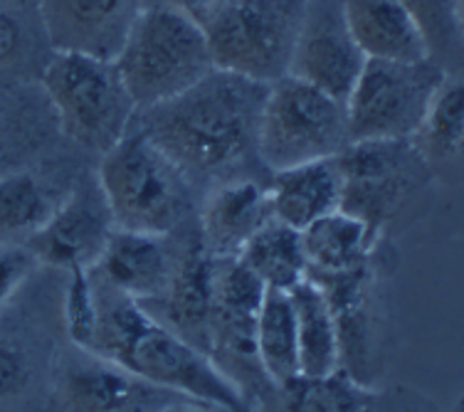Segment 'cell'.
Returning a JSON list of instances; mask_svg holds the SVG:
<instances>
[{"label":"cell","mask_w":464,"mask_h":412,"mask_svg":"<svg viewBox=\"0 0 464 412\" xmlns=\"http://www.w3.org/2000/svg\"><path fill=\"white\" fill-rule=\"evenodd\" d=\"M269 84L213 67L193 87L141 109L143 134L190 178H223L257 153V126Z\"/></svg>","instance_id":"obj_1"},{"label":"cell","mask_w":464,"mask_h":412,"mask_svg":"<svg viewBox=\"0 0 464 412\" xmlns=\"http://www.w3.org/2000/svg\"><path fill=\"white\" fill-rule=\"evenodd\" d=\"M94 289L99 316L90 353L203 407L247 410L240 386L218 368L210 353L153 319L141 302L116 292L107 282H94Z\"/></svg>","instance_id":"obj_2"},{"label":"cell","mask_w":464,"mask_h":412,"mask_svg":"<svg viewBox=\"0 0 464 412\" xmlns=\"http://www.w3.org/2000/svg\"><path fill=\"white\" fill-rule=\"evenodd\" d=\"M114 64L136 111L179 97L215 67L203 27L173 3L141 10Z\"/></svg>","instance_id":"obj_3"},{"label":"cell","mask_w":464,"mask_h":412,"mask_svg":"<svg viewBox=\"0 0 464 412\" xmlns=\"http://www.w3.org/2000/svg\"><path fill=\"white\" fill-rule=\"evenodd\" d=\"M99 188L111 223L121 230L169 235L186 216V176L139 126L104 153Z\"/></svg>","instance_id":"obj_4"},{"label":"cell","mask_w":464,"mask_h":412,"mask_svg":"<svg viewBox=\"0 0 464 412\" xmlns=\"http://www.w3.org/2000/svg\"><path fill=\"white\" fill-rule=\"evenodd\" d=\"M348 144L346 104L292 74L272 81L257 126V156L272 173L334 158Z\"/></svg>","instance_id":"obj_5"},{"label":"cell","mask_w":464,"mask_h":412,"mask_svg":"<svg viewBox=\"0 0 464 412\" xmlns=\"http://www.w3.org/2000/svg\"><path fill=\"white\" fill-rule=\"evenodd\" d=\"M43 84L64 136L84 149L107 153L134 124V101L111 60L54 53Z\"/></svg>","instance_id":"obj_6"},{"label":"cell","mask_w":464,"mask_h":412,"mask_svg":"<svg viewBox=\"0 0 464 412\" xmlns=\"http://www.w3.org/2000/svg\"><path fill=\"white\" fill-rule=\"evenodd\" d=\"M438 60H366L346 97L348 141L415 139L430 101L445 81Z\"/></svg>","instance_id":"obj_7"},{"label":"cell","mask_w":464,"mask_h":412,"mask_svg":"<svg viewBox=\"0 0 464 412\" xmlns=\"http://www.w3.org/2000/svg\"><path fill=\"white\" fill-rule=\"evenodd\" d=\"M306 0H227L203 33L220 70L272 84L285 77Z\"/></svg>","instance_id":"obj_8"},{"label":"cell","mask_w":464,"mask_h":412,"mask_svg":"<svg viewBox=\"0 0 464 412\" xmlns=\"http://www.w3.org/2000/svg\"><path fill=\"white\" fill-rule=\"evenodd\" d=\"M341 176L339 210L358 217L378 237L428 168L412 139L348 141L336 156Z\"/></svg>","instance_id":"obj_9"},{"label":"cell","mask_w":464,"mask_h":412,"mask_svg":"<svg viewBox=\"0 0 464 412\" xmlns=\"http://www.w3.org/2000/svg\"><path fill=\"white\" fill-rule=\"evenodd\" d=\"M363 64L366 54L348 27L346 0H306L286 74L346 104Z\"/></svg>","instance_id":"obj_10"},{"label":"cell","mask_w":464,"mask_h":412,"mask_svg":"<svg viewBox=\"0 0 464 412\" xmlns=\"http://www.w3.org/2000/svg\"><path fill=\"white\" fill-rule=\"evenodd\" d=\"M143 8L146 0H40V18L54 53L114 62Z\"/></svg>","instance_id":"obj_11"},{"label":"cell","mask_w":464,"mask_h":412,"mask_svg":"<svg viewBox=\"0 0 464 412\" xmlns=\"http://www.w3.org/2000/svg\"><path fill=\"white\" fill-rule=\"evenodd\" d=\"M111 230L114 223L102 188H80L63 206L54 207L53 216L37 230H33L30 252L35 254V260L54 267H94Z\"/></svg>","instance_id":"obj_12"},{"label":"cell","mask_w":464,"mask_h":412,"mask_svg":"<svg viewBox=\"0 0 464 412\" xmlns=\"http://www.w3.org/2000/svg\"><path fill=\"white\" fill-rule=\"evenodd\" d=\"M60 403L67 410H169L170 405H188L193 400L151 386L111 360L99 359L64 370Z\"/></svg>","instance_id":"obj_13"},{"label":"cell","mask_w":464,"mask_h":412,"mask_svg":"<svg viewBox=\"0 0 464 412\" xmlns=\"http://www.w3.org/2000/svg\"><path fill=\"white\" fill-rule=\"evenodd\" d=\"M163 237L166 235L114 227L99 260L90 269L116 292L131 296L136 302H151L163 294L173 272Z\"/></svg>","instance_id":"obj_14"},{"label":"cell","mask_w":464,"mask_h":412,"mask_svg":"<svg viewBox=\"0 0 464 412\" xmlns=\"http://www.w3.org/2000/svg\"><path fill=\"white\" fill-rule=\"evenodd\" d=\"M269 217L267 190L259 183L247 178L225 180L210 190L200 213V244L210 257H237Z\"/></svg>","instance_id":"obj_15"},{"label":"cell","mask_w":464,"mask_h":412,"mask_svg":"<svg viewBox=\"0 0 464 412\" xmlns=\"http://www.w3.org/2000/svg\"><path fill=\"white\" fill-rule=\"evenodd\" d=\"M348 27L366 60L418 62L430 47L401 0H346Z\"/></svg>","instance_id":"obj_16"},{"label":"cell","mask_w":464,"mask_h":412,"mask_svg":"<svg viewBox=\"0 0 464 412\" xmlns=\"http://www.w3.org/2000/svg\"><path fill=\"white\" fill-rule=\"evenodd\" d=\"M269 213L279 223L304 230L341 206V176L336 158H322L272 173Z\"/></svg>","instance_id":"obj_17"},{"label":"cell","mask_w":464,"mask_h":412,"mask_svg":"<svg viewBox=\"0 0 464 412\" xmlns=\"http://www.w3.org/2000/svg\"><path fill=\"white\" fill-rule=\"evenodd\" d=\"M151 304L161 311H149L153 319L166 323L183 339L196 343L203 339L208 343V321H210V254L203 244L188 252L186 257L173 264L170 279L161 296L151 299ZM200 349V346H198Z\"/></svg>","instance_id":"obj_18"},{"label":"cell","mask_w":464,"mask_h":412,"mask_svg":"<svg viewBox=\"0 0 464 412\" xmlns=\"http://www.w3.org/2000/svg\"><path fill=\"white\" fill-rule=\"evenodd\" d=\"M289 299L295 306L302 376H329L339 370V333L322 287L312 277H304L299 284L289 289Z\"/></svg>","instance_id":"obj_19"},{"label":"cell","mask_w":464,"mask_h":412,"mask_svg":"<svg viewBox=\"0 0 464 412\" xmlns=\"http://www.w3.org/2000/svg\"><path fill=\"white\" fill-rule=\"evenodd\" d=\"M375 240L378 237L368 230L363 220L348 216L343 210H334L302 230L309 272H319V274L366 267Z\"/></svg>","instance_id":"obj_20"},{"label":"cell","mask_w":464,"mask_h":412,"mask_svg":"<svg viewBox=\"0 0 464 412\" xmlns=\"http://www.w3.org/2000/svg\"><path fill=\"white\" fill-rule=\"evenodd\" d=\"M255 346L259 366L272 386L282 388L299 376V343H296L295 306L285 289L265 287L255 323Z\"/></svg>","instance_id":"obj_21"},{"label":"cell","mask_w":464,"mask_h":412,"mask_svg":"<svg viewBox=\"0 0 464 412\" xmlns=\"http://www.w3.org/2000/svg\"><path fill=\"white\" fill-rule=\"evenodd\" d=\"M237 257L257 274L265 287L285 289V292L299 284L309 272L302 230H295L275 217H269L267 223L252 235Z\"/></svg>","instance_id":"obj_22"},{"label":"cell","mask_w":464,"mask_h":412,"mask_svg":"<svg viewBox=\"0 0 464 412\" xmlns=\"http://www.w3.org/2000/svg\"><path fill=\"white\" fill-rule=\"evenodd\" d=\"M420 141V156L425 161H450L462 151L464 141V90L462 81L450 80L440 84L430 101L425 121L415 134Z\"/></svg>","instance_id":"obj_23"},{"label":"cell","mask_w":464,"mask_h":412,"mask_svg":"<svg viewBox=\"0 0 464 412\" xmlns=\"http://www.w3.org/2000/svg\"><path fill=\"white\" fill-rule=\"evenodd\" d=\"M289 410H366L373 393L343 370L329 376H295L279 388Z\"/></svg>","instance_id":"obj_24"},{"label":"cell","mask_w":464,"mask_h":412,"mask_svg":"<svg viewBox=\"0 0 464 412\" xmlns=\"http://www.w3.org/2000/svg\"><path fill=\"white\" fill-rule=\"evenodd\" d=\"M53 210L45 188L33 176L13 173L0 178V230H37Z\"/></svg>","instance_id":"obj_25"},{"label":"cell","mask_w":464,"mask_h":412,"mask_svg":"<svg viewBox=\"0 0 464 412\" xmlns=\"http://www.w3.org/2000/svg\"><path fill=\"white\" fill-rule=\"evenodd\" d=\"M70 272V284H67V294H64V321H67V333H70L72 343L77 349L92 350L94 343V333H97V289H94V277H92L90 267H74Z\"/></svg>","instance_id":"obj_26"},{"label":"cell","mask_w":464,"mask_h":412,"mask_svg":"<svg viewBox=\"0 0 464 412\" xmlns=\"http://www.w3.org/2000/svg\"><path fill=\"white\" fill-rule=\"evenodd\" d=\"M430 47L435 53H450L462 37V0H401Z\"/></svg>","instance_id":"obj_27"},{"label":"cell","mask_w":464,"mask_h":412,"mask_svg":"<svg viewBox=\"0 0 464 412\" xmlns=\"http://www.w3.org/2000/svg\"><path fill=\"white\" fill-rule=\"evenodd\" d=\"M35 267L30 247H0V306L18 292V287Z\"/></svg>","instance_id":"obj_28"},{"label":"cell","mask_w":464,"mask_h":412,"mask_svg":"<svg viewBox=\"0 0 464 412\" xmlns=\"http://www.w3.org/2000/svg\"><path fill=\"white\" fill-rule=\"evenodd\" d=\"M27 380V363L15 346L0 340V400L18 393Z\"/></svg>","instance_id":"obj_29"},{"label":"cell","mask_w":464,"mask_h":412,"mask_svg":"<svg viewBox=\"0 0 464 412\" xmlns=\"http://www.w3.org/2000/svg\"><path fill=\"white\" fill-rule=\"evenodd\" d=\"M225 3L227 0H173V5L183 10L188 18L198 23L200 27H206L223 10Z\"/></svg>","instance_id":"obj_30"},{"label":"cell","mask_w":464,"mask_h":412,"mask_svg":"<svg viewBox=\"0 0 464 412\" xmlns=\"http://www.w3.org/2000/svg\"><path fill=\"white\" fill-rule=\"evenodd\" d=\"M20 40V30L15 25V20L5 15V13H0V62L3 60H8L10 54L15 53V47H18Z\"/></svg>","instance_id":"obj_31"}]
</instances>
